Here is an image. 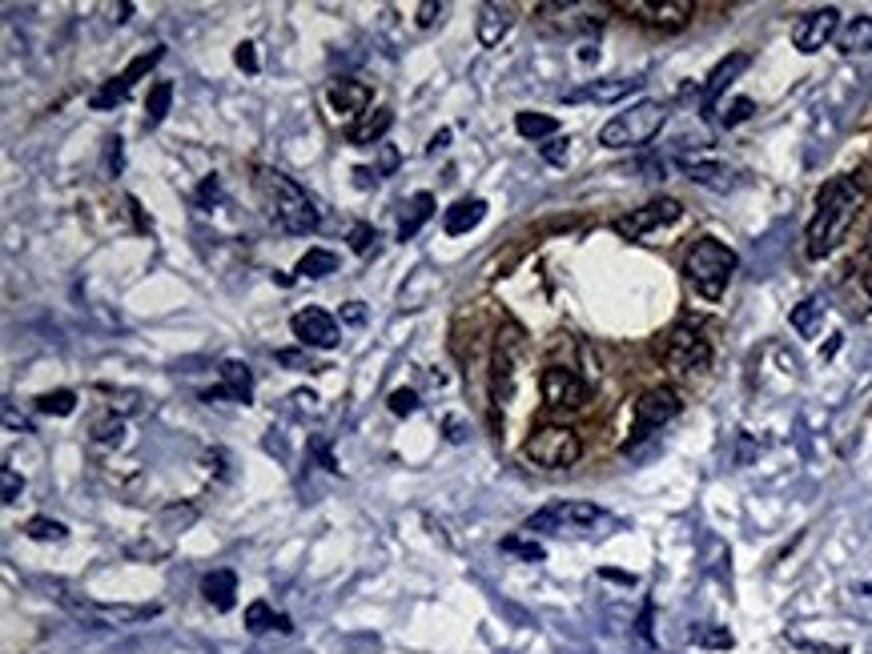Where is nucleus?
Masks as SVG:
<instances>
[{"label":"nucleus","instance_id":"nucleus-24","mask_svg":"<svg viewBox=\"0 0 872 654\" xmlns=\"http://www.w3.org/2000/svg\"><path fill=\"white\" fill-rule=\"evenodd\" d=\"M788 321H792V330H797L800 337H816L821 334V321H824V301L821 297H804L800 306H792Z\"/></svg>","mask_w":872,"mask_h":654},{"label":"nucleus","instance_id":"nucleus-11","mask_svg":"<svg viewBox=\"0 0 872 654\" xmlns=\"http://www.w3.org/2000/svg\"><path fill=\"white\" fill-rule=\"evenodd\" d=\"M620 9L656 28H684L692 21V13H696L692 0H623Z\"/></svg>","mask_w":872,"mask_h":654},{"label":"nucleus","instance_id":"nucleus-50","mask_svg":"<svg viewBox=\"0 0 872 654\" xmlns=\"http://www.w3.org/2000/svg\"><path fill=\"white\" fill-rule=\"evenodd\" d=\"M346 321H362V306H358V301H350V309H346Z\"/></svg>","mask_w":872,"mask_h":654},{"label":"nucleus","instance_id":"nucleus-27","mask_svg":"<svg viewBox=\"0 0 872 654\" xmlns=\"http://www.w3.org/2000/svg\"><path fill=\"white\" fill-rule=\"evenodd\" d=\"M515 129H519V136H527V141H543V136L559 133V121L547 117V112H519V117H515Z\"/></svg>","mask_w":872,"mask_h":654},{"label":"nucleus","instance_id":"nucleus-29","mask_svg":"<svg viewBox=\"0 0 872 654\" xmlns=\"http://www.w3.org/2000/svg\"><path fill=\"white\" fill-rule=\"evenodd\" d=\"M334 270H338V258L330 249H310V253H302V261H298V277H310V282Z\"/></svg>","mask_w":872,"mask_h":654},{"label":"nucleus","instance_id":"nucleus-42","mask_svg":"<svg viewBox=\"0 0 872 654\" xmlns=\"http://www.w3.org/2000/svg\"><path fill=\"white\" fill-rule=\"evenodd\" d=\"M539 153H543V160H547V165H567L571 141H567V136H555V141H547V145L539 148Z\"/></svg>","mask_w":872,"mask_h":654},{"label":"nucleus","instance_id":"nucleus-47","mask_svg":"<svg viewBox=\"0 0 872 654\" xmlns=\"http://www.w3.org/2000/svg\"><path fill=\"white\" fill-rule=\"evenodd\" d=\"M447 141H450V129H443V133L431 136V145H426V153H438V148H447Z\"/></svg>","mask_w":872,"mask_h":654},{"label":"nucleus","instance_id":"nucleus-37","mask_svg":"<svg viewBox=\"0 0 872 654\" xmlns=\"http://www.w3.org/2000/svg\"><path fill=\"white\" fill-rule=\"evenodd\" d=\"M414 409H419V394H414V390H406V385H402V390H394V394H390V414L411 418Z\"/></svg>","mask_w":872,"mask_h":654},{"label":"nucleus","instance_id":"nucleus-40","mask_svg":"<svg viewBox=\"0 0 872 654\" xmlns=\"http://www.w3.org/2000/svg\"><path fill=\"white\" fill-rule=\"evenodd\" d=\"M21 490H25V478H21L13 466H4V474H0V495H4V502H16Z\"/></svg>","mask_w":872,"mask_h":654},{"label":"nucleus","instance_id":"nucleus-49","mask_svg":"<svg viewBox=\"0 0 872 654\" xmlns=\"http://www.w3.org/2000/svg\"><path fill=\"white\" fill-rule=\"evenodd\" d=\"M129 13H133V4H117V9H113V21H117V25H125V21H129Z\"/></svg>","mask_w":872,"mask_h":654},{"label":"nucleus","instance_id":"nucleus-9","mask_svg":"<svg viewBox=\"0 0 872 654\" xmlns=\"http://www.w3.org/2000/svg\"><path fill=\"white\" fill-rule=\"evenodd\" d=\"M680 213H684V205L675 198H656V201H648V205L632 210L627 217H620V222H615V234L627 237V241H639V237L656 234L663 225H675L680 222Z\"/></svg>","mask_w":872,"mask_h":654},{"label":"nucleus","instance_id":"nucleus-22","mask_svg":"<svg viewBox=\"0 0 872 654\" xmlns=\"http://www.w3.org/2000/svg\"><path fill=\"white\" fill-rule=\"evenodd\" d=\"M201 594H205V603H210L213 610H234V594H237L234 570H210V574L201 579Z\"/></svg>","mask_w":872,"mask_h":654},{"label":"nucleus","instance_id":"nucleus-35","mask_svg":"<svg viewBox=\"0 0 872 654\" xmlns=\"http://www.w3.org/2000/svg\"><path fill=\"white\" fill-rule=\"evenodd\" d=\"M752 112H756V105H752L747 97H740V100H732V105L723 109L720 124H723V129H732V124H744L747 117H752Z\"/></svg>","mask_w":872,"mask_h":654},{"label":"nucleus","instance_id":"nucleus-14","mask_svg":"<svg viewBox=\"0 0 872 654\" xmlns=\"http://www.w3.org/2000/svg\"><path fill=\"white\" fill-rule=\"evenodd\" d=\"M515 28V4H498V0H491V4H483L479 9V21H474V37H479V45L483 49H495V45H503V37Z\"/></svg>","mask_w":872,"mask_h":654},{"label":"nucleus","instance_id":"nucleus-19","mask_svg":"<svg viewBox=\"0 0 872 654\" xmlns=\"http://www.w3.org/2000/svg\"><path fill=\"white\" fill-rule=\"evenodd\" d=\"M330 109L338 117H362V112H370V85H362V81H338L330 88Z\"/></svg>","mask_w":872,"mask_h":654},{"label":"nucleus","instance_id":"nucleus-10","mask_svg":"<svg viewBox=\"0 0 872 654\" xmlns=\"http://www.w3.org/2000/svg\"><path fill=\"white\" fill-rule=\"evenodd\" d=\"M539 390H543V402H547L551 409H579V406H587V397H591L584 378L575 370H567V366H547L543 378H539Z\"/></svg>","mask_w":872,"mask_h":654},{"label":"nucleus","instance_id":"nucleus-13","mask_svg":"<svg viewBox=\"0 0 872 654\" xmlns=\"http://www.w3.org/2000/svg\"><path fill=\"white\" fill-rule=\"evenodd\" d=\"M290 330L298 337L302 346L310 349H334L342 342V330H338V321L326 313V309L310 306V309H298L294 321H290Z\"/></svg>","mask_w":872,"mask_h":654},{"label":"nucleus","instance_id":"nucleus-17","mask_svg":"<svg viewBox=\"0 0 872 654\" xmlns=\"http://www.w3.org/2000/svg\"><path fill=\"white\" fill-rule=\"evenodd\" d=\"M639 81L636 76H615V81H591V85L575 88V93H563L567 105H579V100H596V105H611V100H623L627 93H636Z\"/></svg>","mask_w":872,"mask_h":654},{"label":"nucleus","instance_id":"nucleus-4","mask_svg":"<svg viewBox=\"0 0 872 654\" xmlns=\"http://www.w3.org/2000/svg\"><path fill=\"white\" fill-rule=\"evenodd\" d=\"M668 124V105L663 100H636L632 109L615 112L603 129H599V145L603 148H639Z\"/></svg>","mask_w":872,"mask_h":654},{"label":"nucleus","instance_id":"nucleus-41","mask_svg":"<svg viewBox=\"0 0 872 654\" xmlns=\"http://www.w3.org/2000/svg\"><path fill=\"white\" fill-rule=\"evenodd\" d=\"M234 64L237 69H246V73H258V69H262V61H258V45L241 40V45L234 49Z\"/></svg>","mask_w":872,"mask_h":654},{"label":"nucleus","instance_id":"nucleus-25","mask_svg":"<svg viewBox=\"0 0 872 654\" xmlns=\"http://www.w3.org/2000/svg\"><path fill=\"white\" fill-rule=\"evenodd\" d=\"M274 627L278 630H294V627H290V618L274 615V610H270V603H262V598L246 606V630H249V634H266V630H274Z\"/></svg>","mask_w":872,"mask_h":654},{"label":"nucleus","instance_id":"nucleus-5","mask_svg":"<svg viewBox=\"0 0 872 654\" xmlns=\"http://www.w3.org/2000/svg\"><path fill=\"white\" fill-rule=\"evenodd\" d=\"M523 454L543 469H567L584 457V438L571 426H539L523 442Z\"/></svg>","mask_w":872,"mask_h":654},{"label":"nucleus","instance_id":"nucleus-23","mask_svg":"<svg viewBox=\"0 0 872 654\" xmlns=\"http://www.w3.org/2000/svg\"><path fill=\"white\" fill-rule=\"evenodd\" d=\"M431 217H435V198H431V193H414V198L406 201V213H402V222H399V241H411Z\"/></svg>","mask_w":872,"mask_h":654},{"label":"nucleus","instance_id":"nucleus-36","mask_svg":"<svg viewBox=\"0 0 872 654\" xmlns=\"http://www.w3.org/2000/svg\"><path fill=\"white\" fill-rule=\"evenodd\" d=\"M551 9H555V13H575V4H551ZM591 9H596V4H579V13H591ZM603 13H608V9H599L596 16L575 21V28H591V33H596V28H603Z\"/></svg>","mask_w":872,"mask_h":654},{"label":"nucleus","instance_id":"nucleus-38","mask_svg":"<svg viewBox=\"0 0 872 654\" xmlns=\"http://www.w3.org/2000/svg\"><path fill=\"white\" fill-rule=\"evenodd\" d=\"M692 642H699V646H732V634L723 627H704V630H692Z\"/></svg>","mask_w":872,"mask_h":654},{"label":"nucleus","instance_id":"nucleus-34","mask_svg":"<svg viewBox=\"0 0 872 654\" xmlns=\"http://www.w3.org/2000/svg\"><path fill=\"white\" fill-rule=\"evenodd\" d=\"M503 550H507V555H519V558H527V562H539V558L547 555V550H543V546L539 543H527V538H519V534H511V538H503Z\"/></svg>","mask_w":872,"mask_h":654},{"label":"nucleus","instance_id":"nucleus-15","mask_svg":"<svg viewBox=\"0 0 872 654\" xmlns=\"http://www.w3.org/2000/svg\"><path fill=\"white\" fill-rule=\"evenodd\" d=\"M747 61H752L747 52H728V57H723V61L716 64V69H711L708 81H704V93H699V105H704V112L716 109V100H720L723 93H728V85H732L735 76L744 73Z\"/></svg>","mask_w":872,"mask_h":654},{"label":"nucleus","instance_id":"nucleus-45","mask_svg":"<svg viewBox=\"0 0 872 654\" xmlns=\"http://www.w3.org/2000/svg\"><path fill=\"white\" fill-rule=\"evenodd\" d=\"M294 402H298V409H318V394H310V390H294Z\"/></svg>","mask_w":872,"mask_h":654},{"label":"nucleus","instance_id":"nucleus-8","mask_svg":"<svg viewBox=\"0 0 872 654\" xmlns=\"http://www.w3.org/2000/svg\"><path fill=\"white\" fill-rule=\"evenodd\" d=\"M663 361L672 366L675 373H692V370H704L711 361V346L708 337L699 334L696 325H675L672 334H668V346H663Z\"/></svg>","mask_w":872,"mask_h":654},{"label":"nucleus","instance_id":"nucleus-1","mask_svg":"<svg viewBox=\"0 0 872 654\" xmlns=\"http://www.w3.org/2000/svg\"><path fill=\"white\" fill-rule=\"evenodd\" d=\"M860 205H864V189H860L857 177H833L828 186L821 189V198H816V213H812L809 222V258L821 261L828 258L840 241H845V234L852 229V222H857Z\"/></svg>","mask_w":872,"mask_h":654},{"label":"nucleus","instance_id":"nucleus-44","mask_svg":"<svg viewBox=\"0 0 872 654\" xmlns=\"http://www.w3.org/2000/svg\"><path fill=\"white\" fill-rule=\"evenodd\" d=\"M443 13H447V4H435V0H423L419 4V25L431 28L435 21H443Z\"/></svg>","mask_w":872,"mask_h":654},{"label":"nucleus","instance_id":"nucleus-26","mask_svg":"<svg viewBox=\"0 0 872 654\" xmlns=\"http://www.w3.org/2000/svg\"><path fill=\"white\" fill-rule=\"evenodd\" d=\"M174 105V81H157L145 97V129H157L165 121V112Z\"/></svg>","mask_w":872,"mask_h":654},{"label":"nucleus","instance_id":"nucleus-2","mask_svg":"<svg viewBox=\"0 0 872 654\" xmlns=\"http://www.w3.org/2000/svg\"><path fill=\"white\" fill-rule=\"evenodd\" d=\"M258 198H262L270 222L286 234H314L322 225L318 201L282 169H258Z\"/></svg>","mask_w":872,"mask_h":654},{"label":"nucleus","instance_id":"nucleus-43","mask_svg":"<svg viewBox=\"0 0 872 654\" xmlns=\"http://www.w3.org/2000/svg\"><path fill=\"white\" fill-rule=\"evenodd\" d=\"M198 201H201V205H205V210H213V205L222 201V186H217V177H205V181H201Z\"/></svg>","mask_w":872,"mask_h":654},{"label":"nucleus","instance_id":"nucleus-33","mask_svg":"<svg viewBox=\"0 0 872 654\" xmlns=\"http://www.w3.org/2000/svg\"><path fill=\"white\" fill-rule=\"evenodd\" d=\"M125 438V421L117 414H105V418L93 421V442L97 445H121Z\"/></svg>","mask_w":872,"mask_h":654},{"label":"nucleus","instance_id":"nucleus-16","mask_svg":"<svg viewBox=\"0 0 872 654\" xmlns=\"http://www.w3.org/2000/svg\"><path fill=\"white\" fill-rule=\"evenodd\" d=\"M680 169L687 174V181H696V186L711 189V193H732V189H735V169H732V165H723V160H692V157H684V160H680Z\"/></svg>","mask_w":872,"mask_h":654},{"label":"nucleus","instance_id":"nucleus-21","mask_svg":"<svg viewBox=\"0 0 872 654\" xmlns=\"http://www.w3.org/2000/svg\"><path fill=\"white\" fill-rule=\"evenodd\" d=\"M483 217H486V201L483 198H462V201H455L447 213H443V229H447L450 237H462V234H471V229L483 222Z\"/></svg>","mask_w":872,"mask_h":654},{"label":"nucleus","instance_id":"nucleus-51","mask_svg":"<svg viewBox=\"0 0 872 654\" xmlns=\"http://www.w3.org/2000/svg\"><path fill=\"white\" fill-rule=\"evenodd\" d=\"M860 591H864V594H872V586H860Z\"/></svg>","mask_w":872,"mask_h":654},{"label":"nucleus","instance_id":"nucleus-31","mask_svg":"<svg viewBox=\"0 0 872 654\" xmlns=\"http://www.w3.org/2000/svg\"><path fill=\"white\" fill-rule=\"evenodd\" d=\"M25 534L33 538V543H64V526L57 519H45V514H37V519L25 522Z\"/></svg>","mask_w":872,"mask_h":654},{"label":"nucleus","instance_id":"nucleus-3","mask_svg":"<svg viewBox=\"0 0 872 654\" xmlns=\"http://www.w3.org/2000/svg\"><path fill=\"white\" fill-rule=\"evenodd\" d=\"M684 273H687V282L696 285L699 297L720 301L735 273V253L723 246V241H716V237H699V241H692V249H687Z\"/></svg>","mask_w":872,"mask_h":654},{"label":"nucleus","instance_id":"nucleus-18","mask_svg":"<svg viewBox=\"0 0 872 654\" xmlns=\"http://www.w3.org/2000/svg\"><path fill=\"white\" fill-rule=\"evenodd\" d=\"M249 390H254V373H249L246 361H225L222 385L210 390L205 402H222V397H229V402H249Z\"/></svg>","mask_w":872,"mask_h":654},{"label":"nucleus","instance_id":"nucleus-30","mask_svg":"<svg viewBox=\"0 0 872 654\" xmlns=\"http://www.w3.org/2000/svg\"><path fill=\"white\" fill-rule=\"evenodd\" d=\"M129 81H125V73H117V76H109V81H105V85L97 88V93H93V100H89V105H93V109H113V105H121L125 97H129Z\"/></svg>","mask_w":872,"mask_h":654},{"label":"nucleus","instance_id":"nucleus-39","mask_svg":"<svg viewBox=\"0 0 872 654\" xmlns=\"http://www.w3.org/2000/svg\"><path fill=\"white\" fill-rule=\"evenodd\" d=\"M374 241H378V229H374V225H354V229H350V249H354V253H370Z\"/></svg>","mask_w":872,"mask_h":654},{"label":"nucleus","instance_id":"nucleus-46","mask_svg":"<svg viewBox=\"0 0 872 654\" xmlns=\"http://www.w3.org/2000/svg\"><path fill=\"white\" fill-rule=\"evenodd\" d=\"M278 361H286V366H310V361L302 358V354H294V349H282V354H278ZM314 370V366H310Z\"/></svg>","mask_w":872,"mask_h":654},{"label":"nucleus","instance_id":"nucleus-6","mask_svg":"<svg viewBox=\"0 0 872 654\" xmlns=\"http://www.w3.org/2000/svg\"><path fill=\"white\" fill-rule=\"evenodd\" d=\"M680 414V397H675V390H668V385H656V390H648V394L636 402V430H632V442L623 445L627 454L636 450V442H644V438H651L656 430H663L668 421Z\"/></svg>","mask_w":872,"mask_h":654},{"label":"nucleus","instance_id":"nucleus-7","mask_svg":"<svg viewBox=\"0 0 872 654\" xmlns=\"http://www.w3.org/2000/svg\"><path fill=\"white\" fill-rule=\"evenodd\" d=\"M599 522H608V514L599 507H591V502H555V507L539 510V514H531L527 519L523 531H591V526H599Z\"/></svg>","mask_w":872,"mask_h":654},{"label":"nucleus","instance_id":"nucleus-32","mask_svg":"<svg viewBox=\"0 0 872 654\" xmlns=\"http://www.w3.org/2000/svg\"><path fill=\"white\" fill-rule=\"evenodd\" d=\"M40 414H52V418H69L76 409V394L73 390H52V394H40L37 402Z\"/></svg>","mask_w":872,"mask_h":654},{"label":"nucleus","instance_id":"nucleus-12","mask_svg":"<svg viewBox=\"0 0 872 654\" xmlns=\"http://www.w3.org/2000/svg\"><path fill=\"white\" fill-rule=\"evenodd\" d=\"M836 33H840V9H833V4H828V9H812V13H804L797 25H792V45L812 57V52H821Z\"/></svg>","mask_w":872,"mask_h":654},{"label":"nucleus","instance_id":"nucleus-20","mask_svg":"<svg viewBox=\"0 0 872 654\" xmlns=\"http://www.w3.org/2000/svg\"><path fill=\"white\" fill-rule=\"evenodd\" d=\"M390 129H394V112H390V109H370V112H362L358 121L350 124L346 136H350V145H378V141H382Z\"/></svg>","mask_w":872,"mask_h":654},{"label":"nucleus","instance_id":"nucleus-28","mask_svg":"<svg viewBox=\"0 0 872 654\" xmlns=\"http://www.w3.org/2000/svg\"><path fill=\"white\" fill-rule=\"evenodd\" d=\"M840 49L845 52H869L872 49V16H857V21L840 33Z\"/></svg>","mask_w":872,"mask_h":654},{"label":"nucleus","instance_id":"nucleus-48","mask_svg":"<svg viewBox=\"0 0 872 654\" xmlns=\"http://www.w3.org/2000/svg\"><path fill=\"white\" fill-rule=\"evenodd\" d=\"M447 438H450V442H462V438H467V433H462V421L459 418H447Z\"/></svg>","mask_w":872,"mask_h":654}]
</instances>
